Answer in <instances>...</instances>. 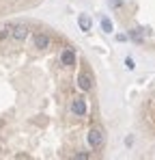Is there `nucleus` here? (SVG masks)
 <instances>
[{"label":"nucleus","instance_id":"423d86ee","mask_svg":"<svg viewBox=\"0 0 155 160\" xmlns=\"http://www.w3.org/2000/svg\"><path fill=\"white\" fill-rule=\"evenodd\" d=\"M60 63L67 65V67H73V65H76V52H73L71 48L63 50V54H60Z\"/></svg>","mask_w":155,"mask_h":160},{"label":"nucleus","instance_id":"ddd939ff","mask_svg":"<svg viewBox=\"0 0 155 160\" xmlns=\"http://www.w3.org/2000/svg\"><path fill=\"white\" fill-rule=\"evenodd\" d=\"M112 7H123V0H110Z\"/></svg>","mask_w":155,"mask_h":160},{"label":"nucleus","instance_id":"0eeeda50","mask_svg":"<svg viewBox=\"0 0 155 160\" xmlns=\"http://www.w3.org/2000/svg\"><path fill=\"white\" fill-rule=\"evenodd\" d=\"M78 26L82 28L84 32H88V30H91V26H93L91 15H88V13H80V18H78Z\"/></svg>","mask_w":155,"mask_h":160},{"label":"nucleus","instance_id":"1a4fd4ad","mask_svg":"<svg viewBox=\"0 0 155 160\" xmlns=\"http://www.w3.org/2000/svg\"><path fill=\"white\" fill-rule=\"evenodd\" d=\"M101 28H103V32H108V35H110V32L114 30V26H112V20H110V18H101Z\"/></svg>","mask_w":155,"mask_h":160},{"label":"nucleus","instance_id":"4468645a","mask_svg":"<svg viewBox=\"0 0 155 160\" xmlns=\"http://www.w3.org/2000/svg\"><path fill=\"white\" fill-rule=\"evenodd\" d=\"M116 41H127V35H116Z\"/></svg>","mask_w":155,"mask_h":160},{"label":"nucleus","instance_id":"6e6552de","mask_svg":"<svg viewBox=\"0 0 155 160\" xmlns=\"http://www.w3.org/2000/svg\"><path fill=\"white\" fill-rule=\"evenodd\" d=\"M129 39H131V41H136V43H142L144 35H142V30H140V28H131V30H129Z\"/></svg>","mask_w":155,"mask_h":160},{"label":"nucleus","instance_id":"20e7f679","mask_svg":"<svg viewBox=\"0 0 155 160\" xmlns=\"http://www.w3.org/2000/svg\"><path fill=\"white\" fill-rule=\"evenodd\" d=\"M71 112H73L76 117H84V115H86V102H84L82 98H73V102H71Z\"/></svg>","mask_w":155,"mask_h":160},{"label":"nucleus","instance_id":"39448f33","mask_svg":"<svg viewBox=\"0 0 155 160\" xmlns=\"http://www.w3.org/2000/svg\"><path fill=\"white\" fill-rule=\"evenodd\" d=\"M32 41H35V48H39V50L50 48V37H48L45 32H37V35L32 37Z\"/></svg>","mask_w":155,"mask_h":160},{"label":"nucleus","instance_id":"f257e3e1","mask_svg":"<svg viewBox=\"0 0 155 160\" xmlns=\"http://www.w3.org/2000/svg\"><path fill=\"white\" fill-rule=\"evenodd\" d=\"M86 141H88L91 149H101V147H103V141H106L103 130H99V128H93V130L88 132V136H86Z\"/></svg>","mask_w":155,"mask_h":160},{"label":"nucleus","instance_id":"f03ea898","mask_svg":"<svg viewBox=\"0 0 155 160\" xmlns=\"http://www.w3.org/2000/svg\"><path fill=\"white\" fill-rule=\"evenodd\" d=\"M78 87H80L84 93L93 91V74H91L88 69H84V72L78 74Z\"/></svg>","mask_w":155,"mask_h":160},{"label":"nucleus","instance_id":"f8f14e48","mask_svg":"<svg viewBox=\"0 0 155 160\" xmlns=\"http://www.w3.org/2000/svg\"><path fill=\"white\" fill-rule=\"evenodd\" d=\"M73 158L76 160H88V154H76Z\"/></svg>","mask_w":155,"mask_h":160},{"label":"nucleus","instance_id":"9b49d317","mask_svg":"<svg viewBox=\"0 0 155 160\" xmlns=\"http://www.w3.org/2000/svg\"><path fill=\"white\" fill-rule=\"evenodd\" d=\"M125 67H127V69H134V67H136V63H134V58H131V56L125 58Z\"/></svg>","mask_w":155,"mask_h":160},{"label":"nucleus","instance_id":"9d476101","mask_svg":"<svg viewBox=\"0 0 155 160\" xmlns=\"http://www.w3.org/2000/svg\"><path fill=\"white\" fill-rule=\"evenodd\" d=\"M7 35H11V26H0V39H4Z\"/></svg>","mask_w":155,"mask_h":160},{"label":"nucleus","instance_id":"7ed1b4c3","mask_svg":"<svg viewBox=\"0 0 155 160\" xmlns=\"http://www.w3.org/2000/svg\"><path fill=\"white\" fill-rule=\"evenodd\" d=\"M28 32H30V28L26 26V24H13V26H11V39L24 41L26 37H28Z\"/></svg>","mask_w":155,"mask_h":160}]
</instances>
